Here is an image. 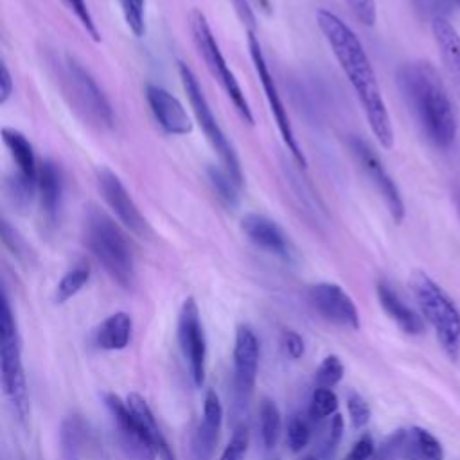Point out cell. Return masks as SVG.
<instances>
[{
	"instance_id": "cell-37",
	"label": "cell",
	"mask_w": 460,
	"mask_h": 460,
	"mask_svg": "<svg viewBox=\"0 0 460 460\" xmlns=\"http://www.w3.org/2000/svg\"><path fill=\"white\" fill-rule=\"evenodd\" d=\"M408 440V433L406 431H397L394 433L372 456V460H395L397 455L401 453V449L404 447Z\"/></svg>"
},
{
	"instance_id": "cell-28",
	"label": "cell",
	"mask_w": 460,
	"mask_h": 460,
	"mask_svg": "<svg viewBox=\"0 0 460 460\" xmlns=\"http://www.w3.org/2000/svg\"><path fill=\"white\" fill-rule=\"evenodd\" d=\"M410 442L415 446V449L422 460H442L444 458V449H442L440 442L429 431H426L422 428H413L410 431Z\"/></svg>"
},
{
	"instance_id": "cell-9",
	"label": "cell",
	"mask_w": 460,
	"mask_h": 460,
	"mask_svg": "<svg viewBox=\"0 0 460 460\" xmlns=\"http://www.w3.org/2000/svg\"><path fill=\"white\" fill-rule=\"evenodd\" d=\"M248 50H250V58H252V63H253V68H255V74L261 81V86H262V92H264V97L268 101V106H270V111L277 122V128H279V133L282 137V142L286 146V149L289 151L291 158L296 162V165H300L302 169H305L307 162H305V155L295 137V131H293V126H291V120H289V115H288V110L284 108V102L280 99V93H279V88H277V83L268 68V63L264 59V54L261 50V43L259 40L250 32L248 34Z\"/></svg>"
},
{
	"instance_id": "cell-8",
	"label": "cell",
	"mask_w": 460,
	"mask_h": 460,
	"mask_svg": "<svg viewBox=\"0 0 460 460\" xmlns=\"http://www.w3.org/2000/svg\"><path fill=\"white\" fill-rule=\"evenodd\" d=\"M178 72H180V81L183 86V92L187 93V99L190 102L192 113L199 124V128L203 129L208 144L212 146V149L216 151V155L221 160V165L234 176V180L241 185L243 183V171H241V164L237 158V153L234 149V146L230 144V140L226 138L225 131L221 129L217 119L212 113V108L194 75V72L185 65V63H178Z\"/></svg>"
},
{
	"instance_id": "cell-43",
	"label": "cell",
	"mask_w": 460,
	"mask_h": 460,
	"mask_svg": "<svg viewBox=\"0 0 460 460\" xmlns=\"http://www.w3.org/2000/svg\"><path fill=\"white\" fill-rule=\"evenodd\" d=\"M261 9H264V11H268L270 9V2L268 0H253Z\"/></svg>"
},
{
	"instance_id": "cell-2",
	"label": "cell",
	"mask_w": 460,
	"mask_h": 460,
	"mask_svg": "<svg viewBox=\"0 0 460 460\" xmlns=\"http://www.w3.org/2000/svg\"><path fill=\"white\" fill-rule=\"evenodd\" d=\"M397 84L424 138L437 149H447L455 142L458 120L435 65L426 59L401 65Z\"/></svg>"
},
{
	"instance_id": "cell-12",
	"label": "cell",
	"mask_w": 460,
	"mask_h": 460,
	"mask_svg": "<svg viewBox=\"0 0 460 460\" xmlns=\"http://www.w3.org/2000/svg\"><path fill=\"white\" fill-rule=\"evenodd\" d=\"M97 187L104 203L110 207L115 217L124 225L126 230L140 237H146L149 234V225L146 217L142 216L131 194L128 192V189L113 171H110L108 167L97 169Z\"/></svg>"
},
{
	"instance_id": "cell-45",
	"label": "cell",
	"mask_w": 460,
	"mask_h": 460,
	"mask_svg": "<svg viewBox=\"0 0 460 460\" xmlns=\"http://www.w3.org/2000/svg\"><path fill=\"white\" fill-rule=\"evenodd\" d=\"M455 2H456V5H458V7H460V0H455Z\"/></svg>"
},
{
	"instance_id": "cell-19",
	"label": "cell",
	"mask_w": 460,
	"mask_h": 460,
	"mask_svg": "<svg viewBox=\"0 0 460 460\" xmlns=\"http://www.w3.org/2000/svg\"><path fill=\"white\" fill-rule=\"evenodd\" d=\"M63 180L56 162L43 160L38 167V203L45 225L54 226L61 203Z\"/></svg>"
},
{
	"instance_id": "cell-5",
	"label": "cell",
	"mask_w": 460,
	"mask_h": 460,
	"mask_svg": "<svg viewBox=\"0 0 460 460\" xmlns=\"http://www.w3.org/2000/svg\"><path fill=\"white\" fill-rule=\"evenodd\" d=\"M408 286L422 311V316L433 327L437 340L453 361L460 358V311L449 295L424 271L415 270Z\"/></svg>"
},
{
	"instance_id": "cell-3",
	"label": "cell",
	"mask_w": 460,
	"mask_h": 460,
	"mask_svg": "<svg viewBox=\"0 0 460 460\" xmlns=\"http://www.w3.org/2000/svg\"><path fill=\"white\" fill-rule=\"evenodd\" d=\"M84 244L106 273L122 288L135 282V259L124 230L106 212L92 207L83 225Z\"/></svg>"
},
{
	"instance_id": "cell-10",
	"label": "cell",
	"mask_w": 460,
	"mask_h": 460,
	"mask_svg": "<svg viewBox=\"0 0 460 460\" xmlns=\"http://www.w3.org/2000/svg\"><path fill=\"white\" fill-rule=\"evenodd\" d=\"M347 147L352 158L356 160V164L359 165V169L365 172V176L372 181V185L383 198L392 219L395 223H401L404 219V201L401 198V192L395 181L392 180L386 167L383 165L379 155L372 149V146L365 138L356 135L349 137Z\"/></svg>"
},
{
	"instance_id": "cell-20",
	"label": "cell",
	"mask_w": 460,
	"mask_h": 460,
	"mask_svg": "<svg viewBox=\"0 0 460 460\" xmlns=\"http://www.w3.org/2000/svg\"><path fill=\"white\" fill-rule=\"evenodd\" d=\"M223 406L216 390H207L203 399V417L196 433V449L199 458H208L221 429Z\"/></svg>"
},
{
	"instance_id": "cell-44",
	"label": "cell",
	"mask_w": 460,
	"mask_h": 460,
	"mask_svg": "<svg viewBox=\"0 0 460 460\" xmlns=\"http://www.w3.org/2000/svg\"><path fill=\"white\" fill-rule=\"evenodd\" d=\"M305 460H316V458H314V456H307Z\"/></svg>"
},
{
	"instance_id": "cell-39",
	"label": "cell",
	"mask_w": 460,
	"mask_h": 460,
	"mask_svg": "<svg viewBox=\"0 0 460 460\" xmlns=\"http://www.w3.org/2000/svg\"><path fill=\"white\" fill-rule=\"evenodd\" d=\"M282 345H284V350L288 352L289 358L298 359V358L304 356V340L298 332H295L291 329H286L282 332Z\"/></svg>"
},
{
	"instance_id": "cell-16",
	"label": "cell",
	"mask_w": 460,
	"mask_h": 460,
	"mask_svg": "<svg viewBox=\"0 0 460 460\" xmlns=\"http://www.w3.org/2000/svg\"><path fill=\"white\" fill-rule=\"evenodd\" d=\"M241 230L261 250L282 259H289L291 255L289 239L273 219L257 212H250L243 216Z\"/></svg>"
},
{
	"instance_id": "cell-42",
	"label": "cell",
	"mask_w": 460,
	"mask_h": 460,
	"mask_svg": "<svg viewBox=\"0 0 460 460\" xmlns=\"http://www.w3.org/2000/svg\"><path fill=\"white\" fill-rule=\"evenodd\" d=\"M453 201H455V207H456V214L460 217V189L453 190Z\"/></svg>"
},
{
	"instance_id": "cell-31",
	"label": "cell",
	"mask_w": 460,
	"mask_h": 460,
	"mask_svg": "<svg viewBox=\"0 0 460 460\" xmlns=\"http://www.w3.org/2000/svg\"><path fill=\"white\" fill-rule=\"evenodd\" d=\"M120 9L126 20V25L129 31L137 36L142 38L146 34V9H144V0H119Z\"/></svg>"
},
{
	"instance_id": "cell-32",
	"label": "cell",
	"mask_w": 460,
	"mask_h": 460,
	"mask_svg": "<svg viewBox=\"0 0 460 460\" xmlns=\"http://www.w3.org/2000/svg\"><path fill=\"white\" fill-rule=\"evenodd\" d=\"M248 444H250L248 428L244 424H239L232 431V437H230L228 444L225 446L223 453L219 455V460H244L246 451H248Z\"/></svg>"
},
{
	"instance_id": "cell-25",
	"label": "cell",
	"mask_w": 460,
	"mask_h": 460,
	"mask_svg": "<svg viewBox=\"0 0 460 460\" xmlns=\"http://www.w3.org/2000/svg\"><path fill=\"white\" fill-rule=\"evenodd\" d=\"M208 181L217 196V199L228 207L234 208L239 203V183L234 180V176L225 167H208Z\"/></svg>"
},
{
	"instance_id": "cell-14",
	"label": "cell",
	"mask_w": 460,
	"mask_h": 460,
	"mask_svg": "<svg viewBox=\"0 0 460 460\" xmlns=\"http://www.w3.org/2000/svg\"><path fill=\"white\" fill-rule=\"evenodd\" d=\"M146 99L158 126L169 135H187L192 131V120L183 104L158 84L146 86Z\"/></svg>"
},
{
	"instance_id": "cell-24",
	"label": "cell",
	"mask_w": 460,
	"mask_h": 460,
	"mask_svg": "<svg viewBox=\"0 0 460 460\" xmlns=\"http://www.w3.org/2000/svg\"><path fill=\"white\" fill-rule=\"evenodd\" d=\"M88 280H90V264L86 261H79L59 279L54 291V302L56 304L68 302L84 288Z\"/></svg>"
},
{
	"instance_id": "cell-46",
	"label": "cell",
	"mask_w": 460,
	"mask_h": 460,
	"mask_svg": "<svg viewBox=\"0 0 460 460\" xmlns=\"http://www.w3.org/2000/svg\"><path fill=\"white\" fill-rule=\"evenodd\" d=\"M270 460H277V458H270Z\"/></svg>"
},
{
	"instance_id": "cell-26",
	"label": "cell",
	"mask_w": 460,
	"mask_h": 460,
	"mask_svg": "<svg viewBox=\"0 0 460 460\" xmlns=\"http://www.w3.org/2000/svg\"><path fill=\"white\" fill-rule=\"evenodd\" d=\"M259 426H261V438L268 449H271L280 435L282 429V419L277 404L264 397L259 406Z\"/></svg>"
},
{
	"instance_id": "cell-40",
	"label": "cell",
	"mask_w": 460,
	"mask_h": 460,
	"mask_svg": "<svg viewBox=\"0 0 460 460\" xmlns=\"http://www.w3.org/2000/svg\"><path fill=\"white\" fill-rule=\"evenodd\" d=\"M13 90H14V84H13L11 72L7 65L2 63V74H0V102L2 104L7 102V99L13 95Z\"/></svg>"
},
{
	"instance_id": "cell-36",
	"label": "cell",
	"mask_w": 460,
	"mask_h": 460,
	"mask_svg": "<svg viewBox=\"0 0 460 460\" xmlns=\"http://www.w3.org/2000/svg\"><path fill=\"white\" fill-rule=\"evenodd\" d=\"M352 16L365 27H372L377 18L376 0H345Z\"/></svg>"
},
{
	"instance_id": "cell-30",
	"label": "cell",
	"mask_w": 460,
	"mask_h": 460,
	"mask_svg": "<svg viewBox=\"0 0 460 460\" xmlns=\"http://www.w3.org/2000/svg\"><path fill=\"white\" fill-rule=\"evenodd\" d=\"M343 363L336 354H329L322 359L318 370H316V385L323 388L336 386L343 377Z\"/></svg>"
},
{
	"instance_id": "cell-22",
	"label": "cell",
	"mask_w": 460,
	"mask_h": 460,
	"mask_svg": "<svg viewBox=\"0 0 460 460\" xmlns=\"http://www.w3.org/2000/svg\"><path fill=\"white\" fill-rule=\"evenodd\" d=\"M133 334V320L128 313L117 311L104 318L95 329V343L104 350H122L129 345Z\"/></svg>"
},
{
	"instance_id": "cell-34",
	"label": "cell",
	"mask_w": 460,
	"mask_h": 460,
	"mask_svg": "<svg viewBox=\"0 0 460 460\" xmlns=\"http://www.w3.org/2000/svg\"><path fill=\"white\" fill-rule=\"evenodd\" d=\"M347 410H349V417L350 422L356 429H361L368 424L370 420V406L368 402L356 392H350L347 395Z\"/></svg>"
},
{
	"instance_id": "cell-29",
	"label": "cell",
	"mask_w": 460,
	"mask_h": 460,
	"mask_svg": "<svg viewBox=\"0 0 460 460\" xmlns=\"http://www.w3.org/2000/svg\"><path fill=\"white\" fill-rule=\"evenodd\" d=\"M336 410H338V395L332 392V388H323V386L314 388L311 395L309 415L313 419H325L334 415Z\"/></svg>"
},
{
	"instance_id": "cell-21",
	"label": "cell",
	"mask_w": 460,
	"mask_h": 460,
	"mask_svg": "<svg viewBox=\"0 0 460 460\" xmlns=\"http://www.w3.org/2000/svg\"><path fill=\"white\" fill-rule=\"evenodd\" d=\"M377 300L385 313L406 332V334H420L424 331V320L406 305L401 296L388 286L386 282H377L376 286Z\"/></svg>"
},
{
	"instance_id": "cell-18",
	"label": "cell",
	"mask_w": 460,
	"mask_h": 460,
	"mask_svg": "<svg viewBox=\"0 0 460 460\" xmlns=\"http://www.w3.org/2000/svg\"><path fill=\"white\" fill-rule=\"evenodd\" d=\"M431 31H433L442 63L446 66V72L460 101V34L446 16L433 18Z\"/></svg>"
},
{
	"instance_id": "cell-13",
	"label": "cell",
	"mask_w": 460,
	"mask_h": 460,
	"mask_svg": "<svg viewBox=\"0 0 460 460\" xmlns=\"http://www.w3.org/2000/svg\"><path fill=\"white\" fill-rule=\"evenodd\" d=\"M309 300L325 320L352 331L359 329L358 307L341 286L334 282H318L309 289Z\"/></svg>"
},
{
	"instance_id": "cell-41",
	"label": "cell",
	"mask_w": 460,
	"mask_h": 460,
	"mask_svg": "<svg viewBox=\"0 0 460 460\" xmlns=\"http://www.w3.org/2000/svg\"><path fill=\"white\" fill-rule=\"evenodd\" d=\"M341 435H343V417H341L340 413H334V415H332V420H331L327 447H329V449H334V447L340 444Z\"/></svg>"
},
{
	"instance_id": "cell-11",
	"label": "cell",
	"mask_w": 460,
	"mask_h": 460,
	"mask_svg": "<svg viewBox=\"0 0 460 460\" xmlns=\"http://www.w3.org/2000/svg\"><path fill=\"white\" fill-rule=\"evenodd\" d=\"M178 341L194 385L201 386L207 370V340L199 309L192 296L183 300L178 313Z\"/></svg>"
},
{
	"instance_id": "cell-35",
	"label": "cell",
	"mask_w": 460,
	"mask_h": 460,
	"mask_svg": "<svg viewBox=\"0 0 460 460\" xmlns=\"http://www.w3.org/2000/svg\"><path fill=\"white\" fill-rule=\"evenodd\" d=\"M63 4L74 13V16L79 20V23L83 25V29L90 34V38H92L93 41H99L101 36H99L97 25H95V22H93V18H92V13H90L86 2H84V0H63Z\"/></svg>"
},
{
	"instance_id": "cell-27",
	"label": "cell",
	"mask_w": 460,
	"mask_h": 460,
	"mask_svg": "<svg viewBox=\"0 0 460 460\" xmlns=\"http://www.w3.org/2000/svg\"><path fill=\"white\" fill-rule=\"evenodd\" d=\"M34 196H38V181L27 180L20 174H14L7 180V198L18 212H25L31 207Z\"/></svg>"
},
{
	"instance_id": "cell-23",
	"label": "cell",
	"mask_w": 460,
	"mask_h": 460,
	"mask_svg": "<svg viewBox=\"0 0 460 460\" xmlns=\"http://www.w3.org/2000/svg\"><path fill=\"white\" fill-rule=\"evenodd\" d=\"M2 140L5 147L9 149V155L16 165V174L38 181V162L34 156V149L27 137L20 133L14 128H4L2 129Z\"/></svg>"
},
{
	"instance_id": "cell-4",
	"label": "cell",
	"mask_w": 460,
	"mask_h": 460,
	"mask_svg": "<svg viewBox=\"0 0 460 460\" xmlns=\"http://www.w3.org/2000/svg\"><path fill=\"white\" fill-rule=\"evenodd\" d=\"M59 88L74 111L88 124L108 129L113 126V110L93 77L74 58L58 56L52 61Z\"/></svg>"
},
{
	"instance_id": "cell-33",
	"label": "cell",
	"mask_w": 460,
	"mask_h": 460,
	"mask_svg": "<svg viewBox=\"0 0 460 460\" xmlns=\"http://www.w3.org/2000/svg\"><path fill=\"white\" fill-rule=\"evenodd\" d=\"M309 438H311L309 424L302 417H298V415L291 417V420L288 422V429H286L288 447L293 453H298V451H302L309 444Z\"/></svg>"
},
{
	"instance_id": "cell-17",
	"label": "cell",
	"mask_w": 460,
	"mask_h": 460,
	"mask_svg": "<svg viewBox=\"0 0 460 460\" xmlns=\"http://www.w3.org/2000/svg\"><path fill=\"white\" fill-rule=\"evenodd\" d=\"M126 402H128L129 410L133 411V415H135V419H137L151 451L155 453V456H158V460H176V456H174L165 435L162 433L147 401L140 394L131 392L126 397Z\"/></svg>"
},
{
	"instance_id": "cell-15",
	"label": "cell",
	"mask_w": 460,
	"mask_h": 460,
	"mask_svg": "<svg viewBox=\"0 0 460 460\" xmlns=\"http://www.w3.org/2000/svg\"><path fill=\"white\" fill-rule=\"evenodd\" d=\"M259 340L252 327L239 325L234 341V379L241 394H252L259 368Z\"/></svg>"
},
{
	"instance_id": "cell-7",
	"label": "cell",
	"mask_w": 460,
	"mask_h": 460,
	"mask_svg": "<svg viewBox=\"0 0 460 460\" xmlns=\"http://www.w3.org/2000/svg\"><path fill=\"white\" fill-rule=\"evenodd\" d=\"M190 27H192V36H194V43L198 47V52L201 54L207 68L210 70V74L214 75V79L221 84V88L225 90V93L228 95V99L232 101L235 111L239 113V117L246 122V124H253V115L250 110V104L246 101V95L239 84V81L235 79L234 72L230 70V66L226 65V59L217 45V40L205 18V14L198 9L192 11L190 16Z\"/></svg>"
},
{
	"instance_id": "cell-6",
	"label": "cell",
	"mask_w": 460,
	"mask_h": 460,
	"mask_svg": "<svg viewBox=\"0 0 460 460\" xmlns=\"http://www.w3.org/2000/svg\"><path fill=\"white\" fill-rule=\"evenodd\" d=\"M0 376L4 395L11 402L18 419L25 420L31 413V404L22 361V340L5 291L0 313Z\"/></svg>"
},
{
	"instance_id": "cell-38",
	"label": "cell",
	"mask_w": 460,
	"mask_h": 460,
	"mask_svg": "<svg viewBox=\"0 0 460 460\" xmlns=\"http://www.w3.org/2000/svg\"><path fill=\"white\" fill-rule=\"evenodd\" d=\"M376 453V447H374V440L368 433H363L356 442L354 446L350 447V451L347 453L345 460H372Z\"/></svg>"
},
{
	"instance_id": "cell-1",
	"label": "cell",
	"mask_w": 460,
	"mask_h": 460,
	"mask_svg": "<svg viewBox=\"0 0 460 460\" xmlns=\"http://www.w3.org/2000/svg\"><path fill=\"white\" fill-rule=\"evenodd\" d=\"M316 23L327 45L331 47V52L334 54L340 68L347 75L363 108L372 135L381 147L390 149L394 146L392 120L363 43L359 41L356 32L332 11L320 9L316 13Z\"/></svg>"
}]
</instances>
